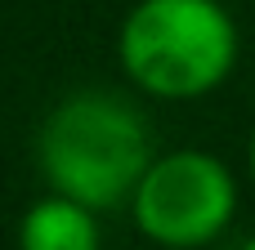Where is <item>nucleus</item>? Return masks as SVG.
<instances>
[{
	"label": "nucleus",
	"mask_w": 255,
	"mask_h": 250,
	"mask_svg": "<svg viewBox=\"0 0 255 250\" xmlns=\"http://www.w3.org/2000/svg\"><path fill=\"white\" fill-rule=\"evenodd\" d=\"M36 161L49 192L85 201L90 210H112L134 197L152 166V130L143 112L112 89H76L36 134Z\"/></svg>",
	"instance_id": "obj_1"
},
{
	"label": "nucleus",
	"mask_w": 255,
	"mask_h": 250,
	"mask_svg": "<svg viewBox=\"0 0 255 250\" xmlns=\"http://www.w3.org/2000/svg\"><path fill=\"white\" fill-rule=\"evenodd\" d=\"M117 58L152 98H202L238 67V22L220 0H139L121 22Z\"/></svg>",
	"instance_id": "obj_2"
},
{
	"label": "nucleus",
	"mask_w": 255,
	"mask_h": 250,
	"mask_svg": "<svg viewBox=\"0 0 255 250\" xmlns=\"http://www.w3.org/2000/svg\"><path fill=\"white\" fill-rule=\"evenodd\" d=\"M130 215L148 242L166 250L211 246L238 215V179L220 157L175 148L166 157H152L130 197Z\"/></svg>",
	"instance_id": "obj_3"
},
{
	"label": "nucleus",
	"mask_w": 255,
	"mask_h": 250,
	"mask_svg": "<svg viewBox=\"0 0 255 250\" xmlns=\"http://www.w3.org/2000/svg\"><path fill=\"white\" fill-rule=\"evenodd\" d=\"M99 246H103L99 210L63 197V192L40 197L18 219V250H99Z\"/></svg>",
	"instance_id": "obj_4"
},
{
	"label": "nucleus",
	"mask_w": 255,
	"mask_h": 250,
	"mask_svg": "<svg viewBox=\"0 0 255 250\" xmlns=\"http://www.w3.org/2000/svg\"><path fill=\"white\" fill-rule=\"evenodd\" d=\"M247 166H251V179H255V130H251V143H247Z\"/></svg>",
	"instance_id": "obj_5"
},
{
	"label": "nucleus",
	"mask_w": 255,
	"mask_h": 250,
	"mask_svg": "<svg viewBox=\"0 0 255 250\" xmlns=\"http://www.w3.org/2000/svg\"><path fill=\"white\" fill-rule=\"evenodd\" d=\"M242 250H255V237H251V242H247V246H242Z\"/></svg>",
	"instance_id": "obj_6"
}]
</instances>
